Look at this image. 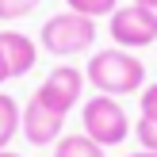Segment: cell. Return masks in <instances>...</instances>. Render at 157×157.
<instances>
[{"label": "cell", "instance_id": "cell-8", "mask_svg": "<svg viewBox=\"0 0 157 157\" xmlns=\"http://www.w3.org/2000/svg\"><path fill=\"white\" fill-rule=\"evenodd\" d=\"M54 157H107V153H104L100 142H92V138L81 130V134H69V138L61 134L58 146H54Z\"/></svg>", "mask_w": 157, "mask_h": 157}, {"label": "cell", "instance_id": "cell-3", "mask_svg": "<svg viewBox=\"0 0 157 157\" xmlns=\"http://www.w3.org/2000/svg\"><path fill=\"white\" fill-rule=\"evenodd\" d=\"M81 123H84V134L92 138V142H100L107 150V146H119L130 138V119H127V107L119 104L115 96H104V92H96L92 100H84L81 107Z\"/></svg>", "mask_w": 157, "mask_h": 157}, {"label": "cell", "instance_id": "cell-4", "mask_svg": "<svg viewBox=\"0 0 157 157\" xmlns=\"http://www.w3.org/2000/svg\"><path fill=\"white\" fill-rule=\"evenodd\" d=\"M111 42L123 50H138V46H157V12L142 4H123L111 12Z\"/></svg>", "mask_w": 157, "mask_h": 157}, {"label": "cell", "instance_id": "cell-12", "mask_svg": "<svg viewBox=\"0 0 157 157\" xmlns=\"http://www.w3.org/2000/svg\"><path fill=\"white\" fill-rule=\"evenodd\" d=\"M134 138L142 142V150H150V153H157V119H138L134 123Z\"/></svg>", "mask_w": 157, "mask_h": 157}, {"label": "cell", "instance_id": "cell-13", "mask_svg": "<svg viewBox=\"0 0 157 157\" xmlns=\"http://www.w3.org/2000/svg\"><path fill=\"white\" fill-rule=\"evenodd\" d=\"M142 115L146 119H157V81L142 88Z\"/></svg>", "mask_w": 157, "mask_h": 157}, {"label": "cell", "instance_id": "cell-16", "mask_svg": "<svg viewBox=\"0 0 157 157\" xmlns=\"http://www.w3.org/2000/svg\"><path fill=\"white\" fill-rule=\"evenodd\" d=\"M0 157H23V153H12V150H0Z\"/></svg>", "mask_w": 157, "mask_h": 157}, {"label": "cell", "instance_id": "cell-1", "mask_svg": "<svg viewBox=\"0 0 157 157\" xmlns=\"http://www.w3.org/2000/svg\"><path fill=\"white\" fill-rule=\"evenodd\" d=\"M84 81H88L96 92L119 100V96H130V92H142V84H146V65H142L138 54L115 46V50H100V54L88 58Z\"/></svg>", "mask_w": 157, "mask_h": 157}, {"label": "cell", "instance_id": "cell-7", "mask_svg": "<svg viewBox=\"0 0 157 157\" xmlns=\"http://www.w3.org/2000/svg\"><path fill=\"white\" fill-rule=\"evenodd\" d=\"M23 138H27L31 146H58L61 130H65V115L50 111L46 104H38L35 96L27 100V107H23V123H19Z\"/></svg>", "mask_w": 157, "mask_h": 157}, {"label": "cell", "instance_id": "cell-6", "mask_svg": "<svg viewBox=\"0 0 157 157\" xmlns=\"http://www.w3.org/2000/svg\"><path fill=\"white\" fill-rule=\"evenodd\" d=\"M38 61V46L23 31H0V84L31 73Z\"/></svg>", "mask_w": 157, "mask_h": 157}, {"label": "cell", "instance_id": "cell-14", "mask_svg": "<svg viewBox=\"0 0 157 157\" xmlns=\"http://www.w3.org/2000/svg\"><path fill=\"white\" fill-rule=\"evenodd\" d=\"M130 4H142V8H150V12H157V0H130Z\"/></svg>", "mask_w": 157, "mask_h": 157}, {"label": "cell", "instance_id": "cell-15", "mask_svg": "<svg viewBox=\"0 0 157 157\" xmlns=\"http://www.w3.org/2000/svg\"><path fill=\"white\" fill-rule=\"evenodd\" d=\"M127 157H157V153H150V150H138V153H127Z\"/></svg>", "mask_w": 157, "mask_h": 157}, {"label": "cell", "instance_id": "cell-11", "mask_svg": "<svg viewBox=\"0 0 157 157\" xmlns=\"http://www.w3.org/2000/svg\"><path fill=\"white\" fill-rule=\"evenodd\" d=\"M42 0H0V23H12V19H23L31 15Z\"/></svg>", "mask_w": 157, "mask_h": 157}, {"label": "cell", "instance_id": "cell-2", "mask_svg": "<svg viewBox=\"0 0 157 157\" xmlns=\"http://www.w3.org/2000/svg\"><path fill=\"white\" fill-rule=\"evenodd\" d=\"M38 42H42L46 54L54 58H73V54H84L92 42H96V19L88 15H77V12H61L50 15L38 31Z\"/></svg>", "mask_w": 157, "mask_h": 157}, {"label": "cell", "instance_id": "cell-9", "mask_svg": "<svg viewBox=\"0 0 157 157\" xmlns=\"http://www.w3.org/2000/svg\"><path fill=\"white\" fill-rule=\"evenodd\" d=\"M19 123H23V107L8 92H0V150H8V142L19 134Z\"/></svg>", "mask_w": 157, "mask_h": 157}, {"label": "cell", "instance_id": "cell-10", "mask_svg": "<svg viewBox=\"0 0 157 157\" xmlns=\"http://www.w3.org/2000/svg\"><path fill=\"white\" fill-rule=\"evenodd\" d=\"M65 4H69V12L96 19V15H111L115 8H119V0H65Z\"/></svg>", "mask_w": 157, "mask_h": 157}, {"label": "cell", "instance_id": "cell-5", "mask_svg": "<svg viewBox=\"0 0 157 157\" xmlns=\"http://www.w3.org/2000/svg\"><path fill=\"white\" fill-rule=\"evenodd\" d=\"M81 92H84V73L73 69V65H58L35 88V100L46 104L50 111H58V115H69V107L81 104Z\"/></svg>", "mask_w": 157, "mask_h": 157}]
</instances>
